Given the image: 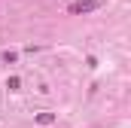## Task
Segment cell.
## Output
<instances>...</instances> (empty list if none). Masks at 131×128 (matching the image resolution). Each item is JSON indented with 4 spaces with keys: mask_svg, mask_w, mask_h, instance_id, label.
<instances>
[{
    "mask_svg": "<svg viewBox=\"0 0 131 128\" xmlns=\"http://www.w3.org/2000/svg\"><path fill=\"white\" fill-rule=\"evenodd\" d=\"M104 6V0H73L70 6H67V12L70 15H85V12H95Z\"/></svg>",
    "mask_w": 131,
    "mask_h": 128,
    "instance_id": "obj_1",
    "label": "cell"
},
{
    "mask_svg": "<svg viewBox=\"0 0 131 128\" xmlns=\"http://www.w3.org/2000/svg\"><path fill=\"white\" fill-rule=\"evenodd\" d=\"M52 122H55V113H49V110L37 113V125H52Z\"/></svg>",
    "mask_w": 131,
    "mask_h": 128,
    "instance_id": "obj_2",
    "label": "cell"
},
{
    "mask_svg": "<svg viewBox=\"0 0 131 128\" xmlns=\"http://www.w3.org/2000/svg\"><path fill=\"white\" fill-rule=\"evenodd\" d=\"M18 86H21L18 76H9V79H6V89H9V92H18Z\"/></svg>",
    "mask_w": 131,
    "mask_h": 128,
    "instance_id": "obj_3",
    "label": "cell"
},
{
    "mask_svg": "<svg viewBox=\"0 0 131 128\" xmlns=\"http://www.w3.org/2000/svg\"><path fill=\"white\" fill-rule=\"evenodd\" d=\"M15 58H18L15 52H3V61H6V64H12V61H15Z\"/></svg>",
    "mask_w": 131,
    "mask_h": 128,
    "instance_id": "obj_4",
    "label": "cell"
}]
</instances>
